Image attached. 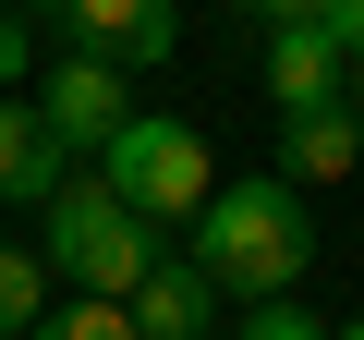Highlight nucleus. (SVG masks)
Wrapping results in <instances>:
<instances>
[{
    "label": "nucleus",
    "instance_id": "obj_12",
    "mask_svg": "<svg viewBox=\"0 0 364 340\" xmlns=\"http://www.w3.org/2000/svg\"><path fill=\"white\" fill-rule=\"evenodd\" d=\"M243 340H328V328H316L291 292H267V304H243Z\"/></svg>",
    "mask_w": 364,
    "mask_h": 340
},
{
    "label": "nucleus",
    "instance_id": "obj_17",
    "mask_svg": "<svg viewBox=\"0 0 364 340\" xmlns=\"http://www.w3.org/2000/svg\"><path fill=\"white\" fill-rule=\"evenodd\" d=\"M25 13H61V0H25Z\"/></svg>",
    "mask_w": 364,
    "mask_h": 340
},
{
    "label": "nucleus",
    "instance_id": "obj_14",
    "mask_svg": "<svg viewBox=\"0 0 364 340\" xmlns=\"http://www.w3.org/2000/svg\"><path fill=\"white\" fill-rule=\"evenodd\" d=\"M231 13L267 37V25H328V0H231Z\"/></svg>",
    "mask_w": 364,
    "mask_h": 340
},
{
    "label": "nucleus",
    "instance_id": "obj_9",
    "mask_svg": "<svg viewBox=\"0 0 364 340\" xmlns=\"http://www.w3.org/2000/svg\"><path fill=\"white\" fill-rule=\"evenodd\" d=\"M340 73H352V49H340L328 25H267V97H279V110L340 97Z\"/></svg>",
    "mask_w": 364,
    "mask_h": 340
},
{
    "label": "nucleus",
    "instance_id": "obj_5",
    "mask_svg": "<svg viewBox=\"0 0 364 340\" xmlns=\"http://www.w3.org/2000/svg\"><path fill=\"white\" fill-rule=\"evenodd\" d=\"M49 25H61L73 49H97V61L146 73V61H170V49H182V0H61Z\"/></svg>",
    "mask_w": 364,
    "mask_h": 340
},
{
    "label": "nucleus",
    "instance_id": "obj_10",
    "mask_svg": "<svg viewBox=\"0 0 364 340\" xmlns=\"http://www.w3.org/2000/svg\"><path fill=\"white\" fill-rule=\"evenodd\" d=\"M49 316V255L37 243H0V340H25Z\"/></svg>",
    "mask_w": 364,
    "mask_h": 340
},
{
    "label": "nucleus",
    "instance_id": "obj_6",
    "mask_svg": "<svg viewBox=\"0 0 364 340\" xmlns=\"http://www.w3.org/2000/svg\"><path fill=\"white\" fill-rule=\"evenodd\" d=\"M279 170L316 195V183H352L364 170V110L352 97H304V110H279Z\"/></svg>",
    "mask_w": 364,
    "mask_h": 340
},
{
    "label": "nucleus",
    "instance_id": "obj_1",
    "mask_svg": "<svg viewBox=\"0 0 364 340\" xmlns=\"http://www.w3.org/2000/svg\"><path fill=\"white\" fill-rule=\"evenodd\" d=\"M182 231H195V267L219 280V304H267V292H291V280L316 267V207H304L291 170H267V183H219Z\"/></svg>",
    "mask_w": 364,
    "mask_h": 340
},
{
    "label": "nucleus",
    "instance_id": "obj_2",
    "mask_svg": "<svg viewBox=\"0 0 364 340\" xmlns=\"http://www.w3.org/2000/svg\"><path fill=\"white\" fill-rule=\"evenodd\" d=\"M37 255H49V280H73V292H134L146 267H158V219L134 207V195H109V170H61V183L37 195Z\"/></svg>",
    "mask_w": 364,
    "mask_h": 340
},
{
    "label": "nucleus",
    "instance_id": "obj_3",
    "mask_svg": "<svg viewBox=\"0 0 364 340\" xmlns=\"http://www.w3.org/2000/svg\"><path fill=\"white\" fill-rule=\"evenodd\" d=\"M97 170H109V195H134L158 231H170V219H195V207L219 195L207 134H195V122H170V110H122V134L97 146Z\"/></svg>",
    "mask_w": 364,
    "mask_h": 340
},
{
    "label": "nucleus",
    "instance_id": "obj_4",
    "mask_svg": "<svg viewBox=\"0 0 364 340\" xmlns=\"http://www.w3.org/2000/svg\"><path fill=\"white\" fill-rule=\"evenodd\" d=\"M37 110H49V134H61L73 158H97V146L122 134L134 85H122V61H97V49H61V61H49V85H37Z\"/></svg>",
    "mask_w": 364,
    "mask_h": 340
},
{
    "label": "nucleus",
    "instance_id": "obj_16",
    "mask_svg": "<svg viewBox=\"0 0 364 340\" xmlns=\"http://www.w3.org/2000/svg\"><path fill=\"white\" fill-rule=\"evenodd\" d=\"M328 340H364V316H352V328H328Z\"/></svg>",
    "mask_w": 364,
    "mask_h": 340
},
{
    "label": "nucleus",
    "instance_id": "obj_8",
    "mask_svg": "<svg viewBox=\"0 0 364 340\" xmlns=\"http://www.w3.org/2000/svg\"><path fill=\"white\" fill-rule=\"evenodd\" d=\"M61 170H73V146L49 134V110L0 85V207H37V195L61 183Z\"/></svg>",
    "mask_w": 364,
    "mask_h": 340
},
{
    "label": "nucleus",
    "instance_id": "obj_13",
    "mask_svg": "<svg viewBox=\"0 0 364 340\" xmlns=\"http://www.w3.org/2000/svg\"><path fill=\"white\" fill-rule=\"evenodd\" d=\"M25 73H37V13L13 0V13H0V85H25Z\"/></svg>",
    "mask_w": 364,
    "mask_h": 340
},
{
    "label": "nucleus",
    "instance_id": "obj_7",
    "mask_svg": "<svg viewBox=\"0 0 364 340\" xmlns=\"http://www.w3.org/2000/svg\"><path fill=\"white\" fill-rule=\"evenodd\" d=\"M122 304H134V340H207V316H219V280H207L195 255H170V243H158V267H146Z\"/></svg>",
    "mask_w": 364,
    "mask_h": 340
},
{
    "label": "nucleus",
    "instance_id": "obj_11",
    "mask_svg": "<svg viewBox=\"0 0 364 340\" xmlns=\"http://www.w3.org/2000/svg\"><path fill=\"white\" fill-rule=\"evenodd\" d=\"M25 340H134V304H122V292H73V304H49Z\"/></svg>",
    "mask_w": 364,
    "mask_h": 340
},
{
    "label": "nucleus",
    "instance_id": "obj_15",
    "mask_svg": "<svg viewBox=\"0 0 364 340\" xmlns=\"http://www.w3.org/2000/svg\"><path fill=\"white\" fill-rule=\"evenodd\" d=\"M328 37H340V49L364 61V0H328Z\"/></svg>",
    "mask_w": 364,
    "mask_h": 340
}]
</instances>
